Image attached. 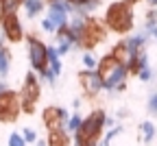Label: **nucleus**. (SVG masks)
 <instances>
[{
	"label": "nucleus",
	"mask_w": 157,
	"mask_h": 146,
	"mask_svg": "<svg viewBox=\"0 0 157 146\" xmlns=\"http://www.w3.org/2000/svg\"><path fill=\"white\" fill-rule=\"evenodd\" d=\"M68 2H72V5H78V2H83V0H68Z\"/></svg>",
	"instance_id": "obj_32"
},
{
	"label": "nucleus",
	"mask_w": 157,
	"mask_h": 146,
	"mask_svg": "<svg viewBox=\"0 0 157 146\" xmlns=\"http://www.w3.org/2000/svg\"><path fill=\"white\" fill-rule=\"evenodd\" d=\"M9 68H11V52L7 50L5 44H0V76H7L9 74Z\"/></svg>",
	"instance_id": "obj_15"
},
{
	"label": "nucleus",
	"mask_w": 157,
	"mask_h": 146,
	"mask_svg": "<svg viewBox=\"0 0 157 146\" xmlns=\"http://www.w3.org/2000/svg\"><path fill=\"white\" fill-rule=\"evenodd\" d=\"M131 2H133V0H131Z\"/></svg>",
	"instance_id": "obj_34"
},
{
	"label": "nucleus",
	"mask_w": 157,
	"mask_h": 146,
	"mask_svg": "<svg viewBox=\"0 0 157 146\" xmlns=\"http://www.w3.org/2000/svg\"><path fill=\"white\" fill-rule=\"evenodd\" d=\"M105 29H103V24H98L94 17H90V24H87V29H85V35H83V39H81V46L83 48H94L98 41H103L105 39Z\"/></svg>",
	"instance_id": "obj_10"
},
{
	"label": "nucleus",
	"mask_w": 157,
	"mask_h": 146,
	"mask_svg": "<svg viewBox=\"0 0 157 146\" xmlns=\"http://www.w3.org/2000/svg\"><path fill=\"white\" fill-rule=\"evenodd\" d=\"M146 2H148L151 9H157V0H146Z\"/></svg>",
	"instance_id": "obj_29"
},
{
	"label": "nucleus",
	"mask_w": 157,
	"mask_h": 146,
	"mask_svg": "<svg viewBox=\"0 0 157 146\" xmlns=\"http://www.w3.org/2000/svg\"><path fill=\"white\" fill-rule=\"evenodd\" d=\"M146 109H148L151 116H157V92H153V94L148 96V105H146Z\"/></svg>",
	"instance_id": "obj_22"
},
{
	"label": "nucleus",
	"mask_w": 157,
	"mask_h": 146,
	"mask_svg": "<svg viewBox=\"0 0 157 146\" xmlns=\"http://www.w3.org/2000/svg\"><path fill=\"white\" fill-rule=\"evenodd\" d=\"M98 7H101V0H83V2L74 5V13H78V15H92Z\"/></svg>",
	"instance_id": "obj_13"
},
{
	"label": "nucleus",
	"mask_w": 157,
	"mask_h": 146,
	"mask_svg": "<svg viewBox=\"0 0 157 146\" xmlns=\"http://www.w3.org/2000/svg\"><path fill=\"white\" fill-rule=\"evenodd\" d=\"M46 2H50V0H46Z\"/></svg>",
	"instance_id": "obj_33"
},
{
	"label": "nucleus",
	"mask_w": 157,
	"mask_h": 146,
	"mask_svg": "<svg viewBox=\"0 0 157 146\" xmlns=\"http://www.w3.org/2000/svg\"><path fill=\"white\" fill-rule=\"evenodd\" d=\"M5 17V7H2V0H0V20Z\"/></svg>",
	"instance_id": "obj_31"
},
{
	"label": "nucleus",
	"mask_w": 157,
	"mask_h": 146,
	"mask_svg": "<svg viewBox=\"0 0 157 146\" xmlns=\"http://www.w3.org/2000/svg\"><path fill=\"white\" fill-rule=\"evenodd\" d=\"M20 111H22V102H20V94L7 90L0 94V122H13Z\"/></svg>",
	"instance_id": "obj_6"
},
{
	"label": "nucleus",
	"mask_w": 157,
	"mask_h": 146,
	"mask_svg": "<svg viewBox=\"0 0 157 146\" xmlns=\"http://www.w3.org/2000/svg\"><path fill=\"white\" fill-rule=\"evenodd\" d=\"M140 140L144 142V144H151L153 140H155V135H157V129H155V124L151 122V120H144L142 124H140Z\"/></svg>",
	"instance_id": "obj_14"
},
{
	"label": "nucleus",
	"mask_w": 157,
	"mask_h": 146,
	"mask_svg": "<svg viewBox=\"0 0 157 146\" xmlns=\"http://www.w3.org/2000/svg\"><path fill=\"white\" fill-rule=\"evenodd\" d=\"M26 50H29V61L33 72H42L48 66V46L37 37H29L26 39Z\"/></svg>",
	"instance_id": "obj_5"
},
{
	"label": "nucleus",
	"mask_w": 157,
	"mask_h": 146,
	"mask_svg": "<svg viewBox=\"0 0 157 146\" xmlns=\"http://www.w3.org/2000/svg\"><path fill=\"white\" fill-rule=\"evenodd\" d=\"M0 26H2L5 37L9 41H20L24 37V29H22V24H20L17 13H5V17L0 20Z\"/></svg>",
	"instance_id": "obj_8"
},
{
	"label": "nucleus",
	"mask_w": 157,
	"mask_h": 146,
	"mask_svg": "<svg viewBox=\"0 0 157 146\" xmlns=\"http://www.w3.org/2000/svg\"><path fill=\"white\" fill-rule=\"evenodd\" d=\"M24 0H2V7H5V13H15L20 7H22Z\"/></svg>",
	"instance_id": "obj_18"
},
{
	"label": "nucleus",
	"mask_w": 157,
	"mask_h": 146,
	"mask_svg": "<svg viewBox=\"0 0 157 146\" xmlns=\"http://www.w3.org/2000/svg\"><path fill=\"white\" fill-rule=\"evenodd\" d=\"M39 98V79L35 72H29L24 76V85L20 90V102H22V111L33 113L35 109V102Z\"/></svg>",
	"instance_id": "obj_4"
},
{
	"label": "nucleus",
	"mask_w": 157,
	"mask_h": 146,
	"mask_svg": "<svg viewBox=\"0 0 157 146\" xmlns=\"http://www.w3.org/2000/svg\"><path fill=\"white\" fill-rule=\"evenodd\" d=\"M98 74L103 76V90L107 92H122L127 87V76L129 70L122 61H118L111 52L105 55L101 61H98Z\"/></svg>",
	"instance_id": "obj_1"
},
{
	"label": "nucleus",
	"mask_w": 157,
	"mask_h": 146,
	"mask_svg": "<svg viewBox=\"0 0 157 146\" xmlns=\"http://www.w3.org/2000/svg\"><path fill=\"white\" fill-rule=\"evenodd\" d=\"M105 24L113 33H129L133 29V7L131 0H118L107 7Z\"/></svg>",
	"instance_id": "obj_3"
},
{
	"label": "nucleus",
	"mask_w": 157,
	"mask_h": 146,
	"mask_svg": "<svg viewBox=\"0 0 157 146\" xmlns=\"http://www.w3.org/2000/svg\"><path fill=\"white\" fill-rule=\"evenodd\" d=\"M57 35V52L59 55H68L72 48H74V44H72V41L63 35V33H55Z\"/></svg>",
	"instance_id": "obj_16"
},
{
	"label": "nucleus",
	"mask_w": 157,
	"mask_h": 146,
	"mask_svg": "<svg viewBox=\"0 0 157 146\" xmlns=\"http://www.w3.org/2000/svg\"><path fill=\"white\" fill-rule=\"evenodd\" d=\"M7 146H26V140L22 137V133H11L7 140Z\"/></svg>",
	"instance_id": "obj_20"
},
{
	"label": "nucleus",
	"mask_w": 157,
	"mask_h": 146,
	"mask_svg": "<svg viewBox=\"0 0 157 146\" xmlns=\"http://www.w3.org/2000/svg\"><path fill=\"white\" fill-rule=\"evenodd\" d=\"M83 66H85V70H96L98 68V59L92 52H85L83 55Z\"/></svg>",
	"instance_id": "obj_19"
},
{
	"label": "nucleus",
	"mask_w": 157,
	"mask_h": 146,
	"mask_svg": "<svg viewBox=\"0 0 157 146\" xmlns=\"http://www.w3.org/2000/svg\"><path fill=\"white\" fill-rule=\"evenodd\" d=\"M48 146H68L70 144V137H68V131L66 129H55V131H48Z\"/></svg>",
	"instance_id": "obj_11"
},
{
	"label": "nucleus",
	"mask_w": 157,
	"mask_h": 146,
	"mask_svg": "<svg viewBox=\"0 0 157 146\" xmlns=\"http://www.w3.org/2000/svg\"><path fill=\"white\" fill-rule=\"evenodd\" d=\"M22 7H24L26 17H35V15H39L46 9V0H24Z\"/></svg>",
	"instance_id": "obj_12"
},
{
	"label": "nucleus",
	"mask_w": 157,
	"mask_h": 146,
	"mask_svg": "<svg viewBox=\"0 0 157 146\" xmlns=\"http://www.w3.org/2000/svg\"><path fill=\"white\" fill-rule=\"evenodd\" d=\"M81 124H83V118L78 116V113H72V116L68 118V122H66V131L74 135L78 129H81Z\"/></svg>",
	"instance_id": "obj_17"
},
{
	"label": "nucleus",
	"mask_w": 157,
	"mask_h": 146,
	"mask_svg": "<svg viewBox=\"0 0 157 146\" xmlns=\"http://www.w3.org/2000/svg\"><path fill=\"white\" fill-rule=\"evenodd\" d=\"M7 90H9V85H7L5 81H0V94H2V92H7Z\"/></svg>",
	"instance_id": "obj_28"
},
{
	"label": "nucleus",
	"mask_w": 157,
	"mask_h": 146,
	"mask_svg": "<svg viewBox=\"0 0 157 146\" xmlns=\"http://www.w3.org/2000/svg\"><path fill=\"white\" fill-rule=\"evenodd\" d=\"M120 133H122V127H120V124H116V127H111V129L107 131V135H105L103 140H105L107 144H111V140H113L116 135H120Z\"/></svg>",
	"instance_id": "obj_23"
},
{
	"label": "nucleus",
	"mask_w": 157,
	"mask_h": 146,
	"mask_svg": "<svg viewBox=\"0 0 157 146\" xmlns=\"http://www.w3.org/2000/svg\"><path fill=\"white\" fill-rule=\"evenodd\" d=\"M137 79L140 81H153V70H151V66H146V68H142L140 72H137Z\"/></svg>",
	"instance_id": "obj_25"
},
{
	"label": "nucleus",
	"mask_w": 157,
	"mask_h": 146,
	"mask_svg": "<svg viewBox=\"0 0 157 146\" xmlns=\"http://www.w3.org/2000/svg\"><path fill=\"white\" fill-rule=\"evenodd\" d=\"M78 81L87 96H96L98 92H103V76L98 74V70H83L78 74Z\"/></svg>",
	"instance_id": "obj_9"
},
{
	"label": "nucleus",
	"mask_w": 157,
	"mask_h": 146,
	"mask_svg": "<svg viewBox=\"0 0 157 146\" xmlns=\"http://www.w3.org/2000/svg\"><path fill=\"white\" fill-rule=\"evenodd\" d=\"M42 29H44L46 33H52V35L57 33V26H55V24L50 22V20H48V17H44V20H42Z\"/></svg>",
	"instance_id": "obj_26"
},
{
	"label": "nucleus",
	"mask_w": 157,
	"mask_h": 146,
	"mask_svg": "<svg viewBox=\"0 0 157 146\" xmlns=\"http://www.w3.org/2000/svg\"><path fill=\"white\" fill-rule=\"evenodd\" d=\"M105 127H109V129L116 127V118H109V116H107V118H105Z\"/></svg>",
	"instance_id": "obj_27"
},
{
	"label": "nucleus",
	"mask_w": 157,
	"mask_h": 146,
	"mask_svg": "<svg viewBox=\"0 0 157 146\" xmlns=\"http://www.w3.org/2000/svg\"><path fill=\"white\" fill-rule=\"evenodd\" d=\"M35 146H48V142H46V140H37Z\"/></svg>",
	"instance_id": "obj_30"
},
{
	"label": "nucleus",
	"mask_w": 157,
	"mask_h": 146,
	"mask_svg": "<svg viewBox=\"0 0 157 146\" xmlns=\"http://www.w3.org/2000/svg\"><path fill=\"white\" fill-rule=\"evenodd\" d=\"M22 137L26 140V144H35L39 137H37V131L35 129H31V127H26L24 131H22Z\"/></svg>",
	"instance_id": "obj_21"
},
{
	"label": "nucleus",
	"mask_w": 157,
	"mask_h": 146,
	"mask_svg": "<svg viewBox=\"0 0 157 146\" xmlns=\"http://www.w3.org/2000/svg\"><path fill=\"white\" fill-rule=\"evenodd\" d=\"M48 70L55 74V76H59L61 74V70H63V66H61V59H55V61H48Z\"/></svg>",
	"instance_id": "obj_24"
},
{
	"label": "nucleus",
	"mask_w": 157,
	"mask_h": 146,
	"mask_svg": "<svg viewBox=\"0 0 157 146\" xmlns=\"http://www.w3.org/2000/svg\"><path fill=\"white\" fill-rule=\"evenodd\" d=\"M42 118H44L46 129L48 131H55V129H66V122H68L70 113L63 107H46Z\"/></svg>",
	"instance_id": "obj_7"
},
{
	"label": "nucleus",
	"mask_w": 157,
	"mask_h": 146,
	"mask_svg": "<svg viewBox=\"0 0 157 146\" xmlns=\"http://www.w3.org/2000/svg\"><path fill=\"white\" fill-rule=\"evenodd\" d=\"M105 118H107V113L101 109H96L87 118H83L81 129L74 133V144L76 146H98V137H101V133L105 129Z\"/></svg>",
	"instance_id": "obj_2"
}]
</instances>
